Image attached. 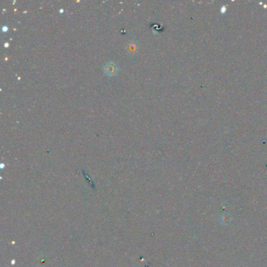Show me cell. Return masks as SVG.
Segmentation results:
<instances>
[{"instance_id":"cell-1","label":"cell","mask_w":267,"mask_h":267,"mask_svg":"<svg viewBox=\"0 0 267 267\" xmlns=\"http://www.w3.org/2000/svg\"><path fill=\"white\" fill-rule=\"evenodd\" d=\"M117 71H118V68H117L116 64L112 62L106 64L105 68H104V72L108 75H114L117 72Z\"/></svg>"}]
</instances>
